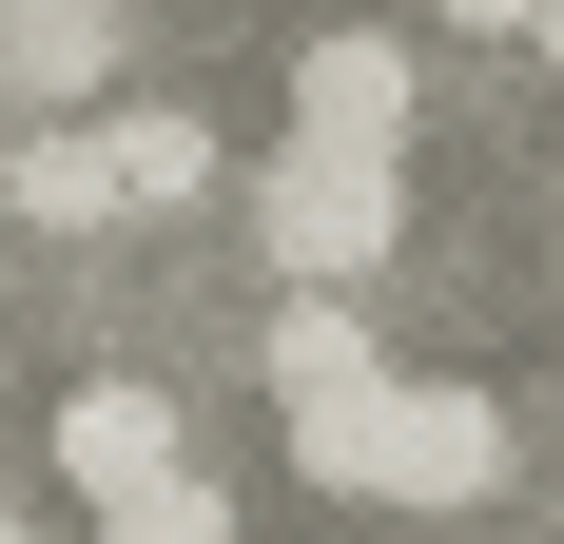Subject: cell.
<instances>
[{"label":"cell","mask_w":564,"mask_h":544,"mask_svg":"<svg viewBox=\"0 0 564 544\" xmlns=\"http://www.w3.org/2000/svg\"><path fill=\"white\" fill-rule=\"evenodd\" d=\"M40 467H58V487H78V505L117 525L137 487H175V467H195V428H175V389L98 370V389H58V409H40Z\"/></svg>","instance_id":"3"},{"label":"cell","mask_w":564,"mask_h":544,"mask_svg":"<svg viewBox=\"0 0 564 544\" xmlns=\"http://www.w3.org/2000/svg\"><path fill=\"white\" fill-rule=\"evenodd\" d=\"M390 233H409L390 156H312V137H292V156L253 175V253H273V292H370Z\"/></svg>","instance_id":"2"},{"label":"cell","mask_w":564,"mask_h":544,"mask_svg":"<svg viewBox=\"0 0 564 544\" xmlns=\"http://www.w3.org/2000/svg\"><path fill=\"white\" fill-rule=\"evenodd\" d=\"M409 98H429V78H409V40H390V20L292 40V137H312V156H409Z\"/></svg>","instance_id":"4"},{"label":"cell","mask_w":564,"mask_h":544,"mask_svg":"<svg viewBox=\"0 0 564 544\" xmlns=\"http://www.w3.org/2000/svg\"><path fill=\"white\" fill-rule=\"evenodd\" d=\"M98 156H117V215H175V195H215V137H195L175 98H117V117H98Z\"/></svg>","instance_id":"8"},{"label":"cell","mask_w":564,"mask_h":544,"mask_svg":"<svg viewBox=\"0 0 564 544\" xmlns=\"http://www.w3.org/2000/svg\"><path fill=\"white\" fill-rule=\"evenodd\" d=\"M0 215H20V233H117L98 117H20V137H0Z\"/></svg>","instance_id":"6"},{"label":"cell","mask_w":564,"mask_h":544,"mask_svg":"<svg viewBox=\"0 0 564 544\" xmlns=\"http://www.w3.org/2000/svg\"><path fill=\"white\" fill-rule=\"evenodd\" d=\"M0 544H40V525H20V505H0Z\"/></svg>","instance_id":"11"},{"label":"cell","mask_w":564,"mask_h":544,"mask_svg":"<svg viewBox=\"0 0 564 544\" xmlns=\"http://www.w3.org/2000/svg\"><path fill=\"white\" fill-rule=\"evenodd\" d=\"M448 20H467V40H545V0H448Z\"/></svg>","instance_id":"10"},{"label":"cell","mask_w":564,"mask_h":544,"mask_svg":"<svg viewBox=\"0 0 564 544\" xmlns=\"http://www.w3.org/2000/svg\"><path fill=\"white\" fill-rule=\"evenodd\" d=\"M0 78H20V117H78L117 78V0H0Z\"/></svg>","instance_id":"7"},{"label":"cell","mask_w":564,"mask_h":544,"mask_svg":"<svg viewBox=\"0 0 564 544\" xmlns=\"http://www.w3.org/2000/svg\"><path fill=\"white\" fill-rule=\"evenodd\" d=\"M98 544H234V505H215V467H175V487H137Z\"/></svg>","instance_id":"9"},{"label":"cell","mask_w":564,"mask_h":544,"mask_svg":"<svg viewBox=\"0 0 564 544\" xmlns=\"http://www.w3.org/2000/svg\"><path fill=\"white\" fill-rule=\"evenodd\" d=\"M292 467H312L332 505L448 525V505H487V487H507V409H487V389H409V370H370L350 409H312V428H292Z\"/></svg>","instance_id":"1"},{"label":"cell","mask_w":564,"mask_h":544,"mask_svg":"<svg viewBox=\"0 0 564 544\" xmlns=\"http://www.w3.org/2000/svg\"><path fill=\"white\" fill-rule=\"evenodd\" d=\"M253 370H273V409H292V428H312V409H350V389L390 370V350H370V292H273Z\"/></svg>","instance_id":"5"}]
</instances>
